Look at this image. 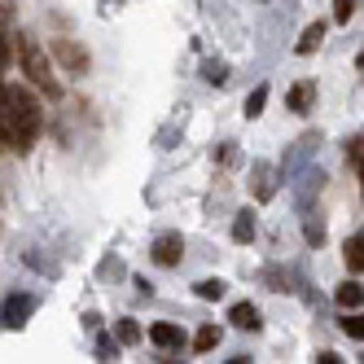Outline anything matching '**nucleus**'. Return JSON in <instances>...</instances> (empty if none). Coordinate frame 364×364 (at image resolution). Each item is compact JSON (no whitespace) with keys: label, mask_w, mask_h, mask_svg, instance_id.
Returning <instances> with one entry per match:
<instances>
[{"label":"nucleus","mask_w":364,"mask_h":364,"mask_svg":"<svg viewBox=\"0 0 364 364\" xmlns=\"http://www.w3.org/2000/svg\"><path fill=\"white\" fill-rule=\"evenodd\" d=\"M136 338H141V325H136V321H119V343H127V347H132Z\"/></svg>","instance_id":"nucleus-18"},{"label":"nucleus","mask_w":364,"mask_h":364,"mask_svg":"<svg viewBox=\"0 0 364 364\" xmlns=\"http://www.w3.org/2000/svg\"><path fill=\"white\" fill-rule=\"evenodd\" d=\"M180 255H185V242H180V232H163L159 242H154V264L159 268H176Z\"/></svg>","instance_id":"nucleus-4"},{"label":"nucleus","mask_w":364,"mask_h":364,"mask_svg":"<svg viewBox=\"0 0 364 364\" xmlns=\"http://www.w3.org/2000/svg\"><path fill=\"white\" fill-rule=\"evenodd\" d=\"M250 237H255V215H250V211H242L237 220H232V242H242V246H246Z\"/></svg>","instance_id":"nucleus-12"},{"label":"nucleus","mask_w":364,"mask_h":364,"mask_svg":"<svg viewBox=\"0 0 364 364\" xmlns=\"http://www.w3.org/2000/svg\"><path fill=\"white\" fill-rule=\"evenodd\" d=\"M224 290H228V285H224L220 277H206V281H198V299H206V303L224 299Z\"/></svg>","instance_id":"nucleus-13"},{"label":"nucleus","mask_w":364,"mask_h":364,"mask_svg":"<svg viewBox=\"0 0 364 364\" xmlns=\"http://www.w3.org/2000/svg\"><path fill=\"white\" fill-rule=\"evenodd\" d=\"M228 321L232 325H237V329H259V325H264V321H259V307L255 303H232V311H228Z\"/></svg>","instance_id":"nucleus-8"},{"label":"nucleus","mask_w":364,"mask_h":364,"mask_svg":"<svg viewBox=\"0 0 364 364\" xmlns=\"http://www.w3.org/2000/svg\"><path fill=\"white\" fill-rule=\"evenodd\" d=\"M355 5H360V0H333V18H338V22H351Z\"/></svg>","instance_id":"nucleus-19"},{"label":"nucleus","mask_w":364,"mask_h":364,"mask_svg":"<svg viewBox=\"0 0 364 364\" xmlns=\"http://www.w3.org/2000/svg\"><path fill=\"white\" fill-rule=\"evenodd\" d=\"M14 48H9V36H5V18H0V66H9Z\"/></svg>","instance_id":"nucleus-20"},{"label":"nucleus","mask_w":364,"mask_h":364,"mask_svg":"<svg viewBox=\"0 0 364 364\" xmlns=\"http://www.w3.org/2000/svg\"><path fill=\"white\" fill-rule=\"evenodd\" d=\"M119 355V343H110V338H101L97 343V360H114Z\"/></svg>","instance_id":"nucleus-21"},{"label":"nucleus","mask_w":364,"mask_h":364,"mask_svg":"<svg viewBox=\"0 0 364 364\" xmlns=\"http://www.w3.org/2000/svg\"><path fill=\"white\" fill-rule=\"evenodd\" d=\"M58 58L66 62V70H75V75H88V53L80 44H70V40H58Z\"/></svg>","instance_id":"nucleus-6"},{"label":"nucleus","mask_w":364,"mask_h":364,"mask_svg":"<svg viewBox=\"0 0 364 364\" xmlns=\"http://www.w3.org/2000/svg\"><path fill=\"white\" fill-rule=\"evenodd\" d=\"M360 299H364V290H360L355 281L338 285V307H343V311H355V307H360Z\"/></svg>","instance_id":"nucleus-11"},{"label":"nucleus","mask_w":364,"mask_h":364,"mask_svg":"<svg viewBox=\"0 0 364 364\" xmlns=\"http://www.w3.org/2000/svg\"><path fill=\"white\" fill-rule=\"evenodd\" d=\"M5 114H9V132H14V149H31L40 136V106L31 92L22 88H5Z\"/></svg>","instance_id":"nucleus-1"},{"label":"nucleus","mask_w":364,"mask_h":364,"mask_svg":"<svg viewBox=\"0 0 364 364\" xmlns=\"http://www.w3.org/2000/svg\"><path fill=\"white\" fill-rule=\"evenodd\" d=\"M307 242H311V246H321V242H325V228H321L316 220H307Z\"/></svg>","instance_id":"nucleus-23"},{"label":"nucleus","mask_w":364,"mask_h":364,"mask_svg":"<svg viewBox=\"0 0 364 364\" xmlns=\"http://www.w3.org/2000/svg\"><path fill=\"white\" fill-rule=\"evenodd\" d=\"M202 80H206V84H224V80H228V66H224V62H206V66H202Z\"/></svg>","instance_id":"nucleus-17"},{"label":"nucleus","mask_w":364,"mask_h":364,"mask_svg":"<svg viewBox=\"0 0 364 364\" xmlns=\"http://www.w3.org/2000/svg\"><path fill=\"white\" fill-rule=\"evenodd\" d=\"M220 347V329L215 325H202L198 338H193V351H215Z\"/></svg>","instance_id":"nucleus-14"},{"label":"nucleus","mask_w":364,"mask_h":364,"mask_svg":"<svg viewBox=\"0 0 364 364\" xmlns=\"http://www.w3.org/2000/svg\"><path fill=\"white\" fill-rule=\"evenodd\" d=\"M264 101H268V88L259 84L250 97H246V119H255V114H264Z\"/></svg>","instance_id":"nucleus-15"},{"label":"nucleus","mask_w":364,"mask_h":364,"mask_svg":"<svg viewBox=\"0 0 364 364\" xmlns=\"http://www.w3.org/2000/svg\"><path fill=\"white\" fill-rule=\"evenodd\" d=\"M31 311H36V299L27 290H14V294H5V303H0V321L9 329H22L31 321Z\"/></svg>","instance_id":"nucleus-3"},{"label":"nucleus","mask_w":364,"mask_h":364,"mask_svg":"<svg viewBox=\"0 0 364 364\" xmlns=\"http://www.w3.org/2000/svg\"><path fill=\"white\" fill-rule=\"evenodd\" d=\"M149 343L163 347V351H180V347H185V329L171 325V321H159V325L149 329Z\"/></svg>","instance_id":"nucleus-5"},{"label":"nucleus","mask_w":364,"mask_h":364,"mask_svg":"<svg viewBox=\"0 0 364 364\" xmlns=\"http://www.w3.org/2000/svg\"><path fill=\"white\" fill-rule=\"evenodd\" d=\"M18 58H22V70H27V80L44 88V97H62V84L53 80V70H48V58H44V48H40L36 40H22Z\"/></svg>","instance_id":"nucleus-2"},{"label":"nucleus","mask_w":364,"mask_h":364,"mask_svg":"<svg viewBox=\"0 0 364 364\" xmlns=\"http://www.w3.org/2000/svg\"><path fill=\"white\" fill-rule=\"evenodd\" d=\"M343 259H347V268H351L355 277L364 272V237H360V232H355V237L343 246Z\"/></svg>","instance_id":"nucleus-9"},{"label":"nucleus","mask_w":364,"mask_h":364,"mask_svg":"<svg viewBox=\"0 0 364 364\" xmlns=\"http://www.w3.org/2000/svg\"><path fill=\"white\" fill-rule=\"evenodd\" d=\"M321 40H325V22H311V27L303 31V40H299L294 48H299V53L307 58V53H316V48H321Z\"/></svg>","instance_id":"nucleus-10"},{"label":"nucleus","mask_w":364,"mask_h":364,"mask_svg":"<svg viewBox=\"0 0 364 364\" xmlns=\"http://www.w3.org/2000/svg\"><path fill=\"white\" fill-rule=\"evenodd\" d=\"M311 101H316V84H307V80L285 92V106H290L294 114H307V110H311Z\"/></svg>","instance_id":"nucleus-7"},{"label":"nucleus","mask_w":364,"mask_h":364,"mask_svg":"<svg viewBox=\"0 0 364 364\" xmlns=\"http://www.w3.org/2000/svg\"><path fill=\"white\" fill-rule=\"evenodd\" d=\"M360 145H364L360 136H355V141H347V159H351V167H355V171H360V159H364V149H360Z\"/></svg>","instance_id":"nucleus-22"},{"label":"nucleus","mask_w":364,"mask_h":364,"mask_svg":"<svg viewBox=\"0 0 364 364\" xmlns=\"http://www.w3.org/2000/svg\"><path fill=\"white\" fill-rule=\"evenodd\" d=\"M343 333H347V338H355V343L364 338V321H360V307H355V311H347V316H343Z\"/></svg>","instance_id":"nucleus-16"}]
</instances>
